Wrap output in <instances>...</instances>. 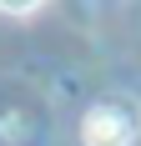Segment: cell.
<instances>
[{
    "instance_id": "cell-1",
    "label": "cell",
    "mask_w": 141,
    "mask_h": 146,
    "mask_svg": "<svg viewBox=\"0 0 141 146\" xmlns=\"http://www.w3.org/2000/svg\"><path fill=\"white\" fill-rule=\"evenodd\" d=\"M81 136H86V146H131V136H136V111H131L126 101H101V106L86 111Z\"/></svg>"
}]
</instances>
